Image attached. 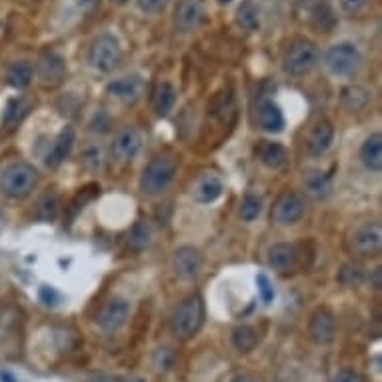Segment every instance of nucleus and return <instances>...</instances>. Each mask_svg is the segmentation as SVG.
<instances>
[{
  "instance_id": "nucleus-39",
  "label": "nucleus",
  "mask_w": 382,
  "mask_h": 382,
  "mask_svg": "<svg viewBox=\"0 0 382 382\" xmlns=\"http://www.w3.org/2000/svg\"><path fill=\"white\" fill-rule=\"evenodd\" d=\"M138 9L146 14H156V12L164 11V6L168 4V0H136Z\"/></svg>"
},
{
  "instance_id": "nucleus-4",
  "label": "nucleus",
  "mask_w": 382,
  "mask_h": 382,
  "mask_svg": "<svg viewBox=\"0 0 382 382\" xmlns=\"http://www.w3.org/2000/svg\"><path fill=\"white\" fill-rule=\"evenodd\" d=\"M202 320H204V302L198 295H190L176 306L173 318H170V324H173V332L178 339L188 340L200 330Z\"/></svg>"
},
{
  "instance_id": "nucleus-8",
  "label": "nucleus",
  "mask_w": 382,
  "mask_h": 382,
  "mask_svg": "<svg viewBox=\"0 0 382 382\" xmlns=\"http://www.w3.org/2000/svg\"><path fill=\"white\" fill-rule=\"evenodd\" d=\"M129 317H131V300L124 296H112L100 308L97 322L102 330L114 332L126 324Z\"/></svg>"
},
{
  "instance_id": "nucleus-1",
  "label": "nucleus",
  "mask_w": 382,
  "mask_h": 382,
  "mask_svg": "<svg viewBox=\"0 0 382 382\" xmlns=\"http://www.w3.org/2000/svg\"><path fill=\"white\" fill-rule=\"evenodd\" d=\"M38 182V173L33 164L28 163H11L0 173V192L12 200L26 198L34 190Z\"/></svg>"
},
{
  "instance_id": "nucleus-19",
  "label": "nucleus",
  "mask_w": 382,
  "mask_h": 382,
  "mask_svg": "<svg viewBox=\"0 0 382 382\" xmlns=\"http://www.w3.org/2000/svg\"><path fill=\"white\" fill-rule=\"evenodd\" d=\"M72 146H75V131H72V126H65L62 131L58 132V136L53 142L48 154H46V166H50V168L60 166L68 158Z\"/></svg>"
},
{
  "instance_id": "nucleus-22",
  "label": "nucleus",
  "mask_w": 382,
  "mask_h": 382,
  "mask_svg": "<svg viewBox=\"0 0 382 382\" xmlns=\"http://www.w3.org/2000/svg\"><path fill=\"white\" fill-rule=\"evenodd\" d=\"M176 104V88L173 82L163 80L154 87L153 109L158 116H168Z\"/></svg>"
},
{
  "instance_id": "nucleus-13",
  "label": "nucleus",
  "mask_w": 382,
  "mask_h": 382,
  "mask_svg": "<svg viewBox=\"0 0 382 382\" xmlns=\"http://www.w3.org/2000/svg\"><path fill=\"white\" fill-rule=\"evenodd\" d=\"M308 334L317 344H328L337 337V318L327 306H318L308 320Z\"/></svg>"
},
{
  "instance_id": "nucleus-45",
  "label": "nucleus",
  "mask_w": 382,
  "mask_h": 382,
  "mask_svg": "<svg viewBox=\"0 0 382 382\" xmlns=\"http://www.w3.org/2000/svg\"><path fill=\"white\" fill-rule=\"evenodd\" d=\"M124 382H144V381H142V378H126Z\"/></svg>"
},
{
  "instance_id": "nucleus-38",
  "label": "nucleus",
  "mask_w": 382,
  "mask_h": 382,
  "mask_svg": "<svg viewBox=\"0 0 382 382\" xmlns=\"http://www.w3.org/2000/svg\"><path fill=\"white\" fill-rule=\"evenodd\" d=\"M173 364V352L170 349H158L154 354V366L156 371H166Z\"/></svg>"
},
{
  "instance_id": "nucleus-6",
  "label": "nucleus",
  "mask_w": 382,
  "mask_h": 382,
  "mask_svg": "<svg viewBox=\"0 0 382 382\" xmlns=\"http://www.w3.org/2000/svg\"><path fill=\"white\" fill-rule=\"evenodd\" d=\"M324 68L332 77L346 78L352 77L362 62L361 50L352 43H339L330 46L322 56Z\"/></svg>"
},
{
  "instance_id": "nucleus-33",
  "label": "nucleus",
  "mask_w": 382,
  "mask_h": 382,
  "mask_svg": "<svg viewBox=\"0 0 382 382\" xmlns=\"http://www.w3.org/2000/svg\"><path fill=\"white\" fill-rule=\"evenodd\" d=\"M262 212V198L256 197V195H246V197L241 200V207H239V217L244 222H252L261 217Z\"/></svg>"
},
{
  "instance_id": "nucleus-35",
  "label": "nucleus",
  "mask_w": 382,
  "mask_h": 382,
  "mask_svg": "<svg viewBox=\"0 0 382 382\" xmlns=\"http://www.w3.org/2000/svg\"><path fill=\"white\" fill-rule=\"evenodd\" d=\"M14 327H16V312L12 308H0V342L11 337Z\"/></svg>"
},
{
  "instance_id": "nucleus-41",
  "label": "nucleus",
  "mask_w": 382,
  "mask_h": 382,
  "mask_svg": "<svg viewBox=\"0 0 382 382\" xmlns=\"http://www.w3.org/2000/svg\"><path fill=\"white\" fill-rule=\"evenodd\" d=\"M332 382H361V376L352 371H339L334 374Z\"/></svg>"
},
{
  "instance_id": "nucleus-36",
  "label": "nucleus",
  "mask_w": 382,
  "mask_h": 382,
  "mask_svg": "<svg viewBox=\"0 0 382 382\" xmlns=\"http://www.w3.org/2000/svg\"><path fill=\"white\" fill-rule=\"evenodd\" d=\"M56 210H58V200L55 195H46L38 204V219L43 220H53L56 217Z\"/></svg>"
},
{
  "instance_id": "nucleus-31",
  "label": "nucleus",
  "mask_w": 382,
  "mask_h": 382,
  "mask_svg": "<svg viewBox=\"0 0 382 382\" xmlns=\"http://www.w3.org/2000/svg\"><path fill=\"white\" fill-rule=\"evenodd\" d=\"M258 342V337H256V330L249 324H241L232 330V344L234 349L241 350V352H251Z\"/></svg>"
},
{
  "instance_id": "nucleus-17",
  "label": "nucleus",
  "mask_w": 382,
  "mask_h": 382,
  "mask_svg": "<svg viewBox=\"0 0 382 382\" xmlns=\"http://www.w3.org/2000/svg\"><path fill=\"white\" fill-rule=\"evenodd\" d=\"M256 119H258V126H261L264 132H271V134H276V132H283L284 129V114L280 107L271 99H262L261 104H258V110H256Z\"/></svg>"
},
{
  "instance_id": "nucleus-28",
  "label": "nucleus",
  "mask_w": 382,
  "mask_h": 382,
  "mask_svg": "<svg viewBox=\"0 0 382 382\" xmlns=\"http://www.w3.org/2000/svg\"><path fill=\"white\" fill-rule=\"evenodd\" d=\"M33 75L34 68L31 62L16 60V62H12V65L9 66V70H6V82H9L12 88H16V90H24V88L33 82Z\"/></svg>"
},
{
  "instance_id": "nucleus-20",
  "label": "nucleus",
  "mask_w": 382,
  "mask_h": 382,
  "mask_svg": "<svg viewBox=\"0 0 382 382\" xmlns=\"http://www.w3.org/2000/svg\"><path fill=\"white\" fill-rule=\"evenodd\" d=\"M268 264L276 273H290L296 264V249L288 242H274L268 249Z\"/></svg>"
},
{
  "instance_id": "nucleus-24",
  "label": "nucleus",
  "mask_w": 382,
  "mask_h": 382,
  "mask_svg": "<svg viewBox=\"0 0 382 382\" xmlns=\"http://www.w3.org/2000/svg\"><path fill=\"white\" fill-rule=\"evenodd\" d=\"M234 21L246 33H256L261 28V9L252 0H242L234 12Z\"/></svg>"
},
{
  "instance_id": "nucleus-16",
  "label": "nucleus",
  "mask_w": 382,
  "mask_h": 382,
  "mask_svg": "<svg viewBox=\"0 0 382 382\" xmlns=\"http://www.w3.org/2000/svg\"><path fill=\"white\" fill-rule=\"evenodd\" d=\"M202 18V6L198 0H178L175 6V26L180 33H192Z\"/></svg>"
},
{
  "instance_id": "nucleus-10",
  "label": "nucleus",
  "mask_w": 382,
  "mask_h": 382,
  "mask_svg": "<svg viewBox=\"0 0 382 382\" xmlns=\"http://www.w3.org/2000/svg\"><path fill=\"white\" fill-rule=\"evenodd\" d=\"M305 208V200H302L300 195H296V192H284V195H280L278 200L274 202L271 219H273L274 224L290 227V224H295V222L302 219Z\"/></svg>"
},
{
  "instance_id": "nucleus-43",
  "label": "nucleus",
  "mask_w": 382,
  "mask_h": 382,
  "mask_svg": "<svg viewBox=\"0 0 382 382\" xmlns=\"http://www.w3.org/2000/svg\"><path fill=\"white\" fill-rule=\"evenodd\" d=\"M232 382H256L252 376H249V374H239V376H234L232 378Z\"/></svg>"
},
{
  "instance_id": "nucleus-47",
  "label": "nucleus",
  "mask_w": 382,
  "mask_h": 382,
  "mask_svg": "<svg viewBox=\"0 0 382 382\" xmlns=\"http://www.w3.org/2000/svg\"><path fill=\"white\" fill-rule=\"evenodd\" d=\"M94 382H109V381H94Z\"/></svg>"
},
{
  "instance_id": "nucleus-21",
  "label": "nucleus",
  "mask_w": 382,
  "mask_h": 382,
  "mask_svg": "<svg viewBox=\"0 0 382 382\" xmlns=\"http://www.w3.org/2000/svg\"><path fill=\"white\" fill-rule=\"evenodd\" d=\"M361 160L371 173H381L382 170V134L372 132L361 146Z\"/></svg>"
},
{
  "instance_id": "nucleus-26",
  "label": "nucleus",
  "mask_w": 382,
  "mask_h": 382,
  "mask_svg": "<svg viewBox=\"0 0 382 382\" xmlns=\"http://www.w3.org/2000/svg\"><path fill=\"white\" fill-rule=\"evenodd\" d=\"M369 100H371V92L364 87L359 84H352L346 87L340 94V107L349 112H361L369 107Z\"/></svg>"
},
{
  "instance_id": "nucleus-40",
  "label": "nucleus",
  "mask_w": 382,
  "mask_h": 382,
  "mask_svg": "<svg viewBox=\"0 0 382 382\" xmlns=\"http://www.w3.org/2000/svg\"><path fill=\"white\" fill-rule=\"evenodd\" d=\"M258 290H261V296L264 302H271L274 298V288L271 280H268V276H264V274H258Z\"/></svg>"
},
{
  "instance_id": "nucleus-34",
  "label": "nucleus",
  "mask_w": 382,
  "mask_h": 382,
  "mask_svg": "<svg viewBox=\"0 0 382 382\" xmlns=\"http://www.w3.org/2000/svg\"><path fill=\"white\" fill-rule=\"evenodd\" d=\"M80 163L87 170H100L104 164V151L100 144H88L80 154Z\"/></svg>"
},
{
  "instance_id": "nucleus-29",
  "label": "nucleus",
  "mask_w": 382,
  "mask_h": 382,
  "mask_svg": "<svg viewBox=\"0 0 382 382\" xmlns=\"http://www.w3.org/2000/svg\"><path fill=\"white\" fill-rule=\"evenodd\" d=\"M151 244V227L146 222H134V227L126 236V249L131 252H142Z\"/></svg>"
},
{
  "instance_id": "nucleus-2",
  "label": "nucleus",
  "mask_w": 382,
  "mask_h": 382,
  "mask_svg": "<svg viewBox=\"0 0 382 382\" xmlns=\"http://www.w3.org/2000/svg\"><path fill=\"white\" fill-rule=\"evenodd\" d=\"M318 46L305 36H296L284 46L283 68L293 77H305L318 65Z\"/></svg>"
},
{
  "instance_id": "nucleus-15",
  "label": "nucleus",
  "mask_w": 382,
  "mask_h": 382,
  "mask_svg": "<svg viewBox=\"0 0 382 382\" xmlns=\"http://www.w3.org/2000/svg\"><path fill=\"white\" fill-rule=\"evenodd\" d=\"M38 78L43 80L46 87H58L66 77V62L60 55L53 50H46L38 58Z\"/></svg>"
},
{
  "instance_id": "nucleus-37",
  "label": "nucleus",
  "mask_w": 382,
  "mask_h": 382,
  "mask_svg": "<svg viewBox=\"0 0 382 382\" xmlns=\"http://www.w3.org/2000/svg\"><path fill=\"white\" fill-rule=\"evenodd\" d=\"M371 0H340V11L349 16H356L361 14L362 11H366Z\"/></svg>"
},
{
  "instance_id": "nucleus-12",
  "label": "nucleus",
  "mask_w": 382,
  "mask_h": 382,
  "mask_svg": "<svg viewBox=\"0 0 382 382\" xmlns=\"http://www.w3.org/2000/svg\"><path fill=\"white\" fill-rule=\"evenodd\" d=\"M224 192V180L217 173H202L195 178L190 186V197L198 204H212L217 202Z\"/></svg>"
},
{
  "instance_id": "nucleus-25",
  "label": "nucleus",
  "mask_w": 382,
  "mask_h": 382,
  "mask_svg": "<svg viewBox=\"0 0 382 382\" xmlns=\"http://www.w3.org/2000/svg\"><path fill=\"white\" fill-rule=\"evenodd\" d=\"M302 186H305L306 195L312 198H327L332 190V182L328 178L327 173L322 170H308L305 175V180H302Z\"/></svg>"
},
{
  "instance_id": "nucleus-23",
  "label": "nucleus",
  "mask_w": 382,
  "mask_h": 382,
  "mask_svg": "<svg viewBox=\"0 0 382 382\" xmlns=\"http://www.w3.org/2000/svg\"><path fill=\"white\" fill-rule=\"evenodd\" d=\"M31 100L22 99V97H16V99H11L6 102V109H4V114H2V124L6 131H14L18 124H21L28 112H31Z\"/></svg>"
},
{
  "instance_id": "nucleus-3",
  "label": "nucleus",
  "mask_w": 382,
  "mask_h": 382,
  "mask_svg": "<svg viewBox=\"0 0 382 382\" xmlns=\"http://www.w3.org/2000/svg\"><path fill=\"white\" fill-rule=\"evenodd\" d=\"M176 158L170 154H158L144 166L141 176V190L148 197H156L164 192L176 175Z\"/></svg>"
},
{
  "instance_id": "nucleus-5",
  "label": "nucleus",
  "mask_w": 382,
  "mask_h": 382,
  "mask_svg": "<svg viewBox=\"0 0 382 382\" xmlns=\"http://www.w3.org/2000/svg\"><path fill=\"white\" fill-rule=\"evenodd\" d=\"M88 62L94 70L109 75L122 62L121 40L110 33L99 34L88 48Z\"/></svg>"
},
{
  "instance_id": "nucleus-9",
  "label": "nucleus",
  "mask_w": 382,
  "mask_h": 382,
  "mask_svg": "<svg viewBox=\"0 0 382 382\" xmlns=\"http://www.w3.org/2000/svg\"><path fill=\"white\" fill-rule=\"evenodd\" d=\"M142 146V134L138 132L136 126H121L114 138H112V144H110V151H112V156L119 160V163H131L132 158L138 154Z\"/></svg>"
},
{
  "instance_id": "nucleus-14",
  "label": "nucleus",
  "mask_w": 382,
  "mask_h": 382,
  "mask_svg": "<svg viewBox=\"0 0 382 382\" xmlns=\"http://www.w3.org/2000/svg\"><path fill=\"white\" fill-rule=\"evenodd\" d=\"M173 268L180 280H195L202 268V254L197 246L185 244V246L176 249L175 256H173Z\"/></svg>"
},
{
  "instance_id": "nucleus-46",
  "label": "nucleus",
  "mask_w": 382,
  "mask_h": 382,
  "mask_svg": "<svg viewBox=\"0 0 382 382\" xmlns=\"http://www.w3.org/2000/svg\"><path fill=\"white\" fill-rule=\"evenodd\" d=\"M220 4H227V2H230V0H219Z\"/></svg>"
},
{
  "instance_id": "nucleus-42",
  "label": "nucleus",
  "mask_w": 382,
  "mask_h": 382,
  "mask_svg": "<svg viewBox=\"0 0 382 382\" xmlns=\"http://www.w3.org/2000/svg\"><path fill=\"white\" fill-rule=\"evenodd\" d=\"M371 283H372V288H374V290H381V286H382V268L381 266H376V268L372 271Z\"/></svg>"
},
{
  "instance_id": "nucleus-30",
  "label": "nucleus",
  "mask_w": 382,
  "mask_h": 382,
  "mask_svg": "<svg viewBox=\"0 0 382 382\" xmlns=\"http://www.w3.org/2000/svg\"><path fill=\"white\" fill-rule=\"evenodd\" d=\"M312 26L320 33H332L337 26V14L328 6L327 2H320L312 11Z\"/></svg>"
},
{
  "instance_id": "nucleus-44",
  "label": "nucleus",
  "mask_w": 382,
  "mask_h": 382,
  "mask_svg": "<svg viewBox=\"0 0 382 382\" xmlns=\"http://www.w3.org/2000/svg\"><path fill=\"white\" fill-rule=\"evenodd\" d=\"M110 2H112V4H119V6H122V4H126L129 0H110Z\"/></svg>"
},
{
  "instance_id": "nucleus-32",
  "label": "nucleus",
  "mask_w": 382,
  "mask_h": 382,
  "mask_svg": "<svg viewBox=\"0 0 382 382\" xmlns=\"http://www.w3.org/2000/svg\"><path fill=\"white\" fill-rule=\"evenodd\" d=\"M339 283L342 286H349V288H354V286H361L364 283V271H362L361 264H354V262H346L342 264L339 271Z\"/></svg>"
},
{
  "instance_id": "nucleus-11",
  "label": "nucleus",
  "mask_w": 382,
  "mask_h": 382,
  "mask_svg": "<svg viewBox=\"0 0 382 382\" xmlns=\"http://www.w3.org/2000/svg\"><path fill=\"white\" fill-rule=\"evenodd\" d=\"M146 90L144 78L138 75H129V77H121L110 80L107 84V94H110L112 99L121 100L124 104H134L142 99Z\"/></svg>"
},
{
  "instance_id": "nucleus-27",
  "label": "nucleus",
  "mask_w": 382,
  "mask_h": 382,
  "mask_svg": "<svg viewBox=\"0 0 382 382\" xmlns=\"http://www.w3.org/2000/svg\"><path fill=\"white\" fill-rule=\"evenodd\" d=\"M256 156H258V160H261L266 168H273V170L280 168V166L286 163V151H284V146L280 142H261V146H258V151H256Z\"/></svg>"
},
{
  "instance_id": "nucleus-18",
  "label": "nucleus",
  "mask_w": 382,
  "mask_h": 382,
  "mask_svg": "<svg viewBox=\"0 0 382 382\" xmlns=\"http://www.w3.org/2000/svg\"><path fill=\"white\" fill-rule=\"evenodd\" d=\"M334 138V126L330 121H318L312 131L308 132V138H306V148L312 156H320L330 148Z\"/></svg>"
},
{
  "instance_id": "nucleus-7",
  "label": "nucleus",
  "mask_w": 382,
  "mask_h": 382,
  "mask_svg": "<svg viewBox=\"0 0 382 382\" xmlns=\"http://www.w3.org/2000/svg\"><path fill=\"white\" fill-rule=\"evenodd\" d=\"M349 249L352 254L362 258H374L382 251V227L381 222H366L350 234Z\"/></svg>"
}]
</instances>
